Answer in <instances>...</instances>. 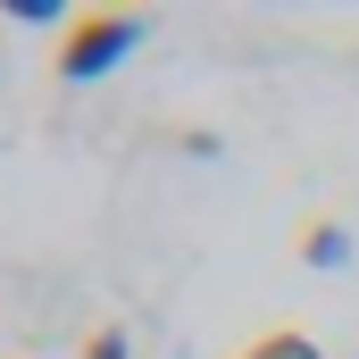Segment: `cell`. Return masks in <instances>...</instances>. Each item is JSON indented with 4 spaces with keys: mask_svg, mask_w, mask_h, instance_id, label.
Returning a JSON list of instances; mask_svg holds the SVG:
<instances>
[{
    "mask_svg": "<svg viewBox=\"0 0 359 359\" xmlns=\"http://www.w3.org/2000/svg\"><path fill=\"white\" fill-rule=\"evenodd\" d=\"M151 25L134 17V8H84V17H67V34H59V84H100V76H117V59L142 42Z\"/></svg>",
    "mask_w": 359,
    "mask_h": 359,
    "instance_id": "cell-1",
    "label": "cell"
},
{
    "mask_svg": "<svg viewBox=\"0 0 359 359\" xmlns=\"http://www.w3.org/2000/svg\"><path fill=\"white\" fill-rule=\"evenodd\" d=\"M301 259H309V268H343V259H351V234H343L334 217H309V226H301Z\"/></svg>",
    "mask_w": 359,
    "mask_h": 359,
    "instance_id": "cell-2",
    "label": "cell"
},
{
    "mask_svg": "<svg viewBox=\"0 0 359 359\" xmlns=\"http://www.w3.org/2000/svg\"><path fill=\"white\" fill-rule=\"evenodd\" d=\"M234 359H326V351H318L301 326H268V334H251V343H243Z\"/></svg>",
    "mask_w": 359,
    "mask_h": 359,
    "instance_id": "cell-3",
    "label": "cell"
},
{
    "mask_svg": "<svg viewBox=\"0 0 359 359\" xmlns=\"http://www.w3.org/2000/svg\"><path fill=\"white\" fill-rule=\"evenodd\" d=\"M84 359H134V351H126V326H92V334H84Z\"/></svg>",
    "mask_w": 359,
    "mask_h": 359,
    "instance_id": "cell-4",
    "label": "cell"
},
{
    "mask_svg": "<svg viewBox=\"0 0 359 359\" xmlns=\"http://www.w3.org/2000/svg\"><path fill=\"white\" fill-rule=\"evenodd\" d=\"M0 8H8L17 25H50V8H59V0H0Z\"/></svg>",
    "mask_w": 359,
    "mask_h": 359,
    "instance_id": "cell-5",
    "label": "cell"
}]
</instances>
